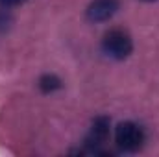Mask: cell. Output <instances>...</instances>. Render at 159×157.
Segmentation results:
<instances>
[{"instance_id":"obj_5","label":"cell","mask_w":159,"mask_h":157,"mask_svg":"<svg viewBox=\"0 0 159 157\" xmlns=\"http://www.w3.org/2000/svg\"><path fill=\"white\" fill-rule=\"evenodd\" d=\"M39 89L44 94H50L57 89H61V79L57 78L56 74H44L39 78Z\"/></svg>"},{"instance_id":"obj_8","label":"cell","mask_w":159,"mask_h":157,"mask_svg":"<svg viewBox=\"0 0 159 157\" xmlns=\"http://www.w3.org/2000/svg\"><path fill=\"white\" fill-rule=\"evenodd\" d=\"M143 2H156V0H143Z\"/></svg>"},{"instance_id":"obj_2","label":"cell","mask_w":159,"mask_h":157,"mask_svg":"<svg viewBox=\"0 0 159 157\" xmlns=\"http://www.w3.org/2000/svg\"><path fill=\"white\" fill-rule=\"evenodd\" d=\"M115 141H117V146L124 152H139L144 144V131L141 126L133 124V122H122L117 126V131H115Z\"/></svg>"},{"instance_id":"obj_6","label":"cell","mask_w":159,"mask_h":157,"mask_svg":"<svg viewBox=\"0 0 159 157\" xmlns=\"http://www.w3.org/2000/svg\"><path fill=\"white\" fill-rule=\"evenodd\" d=\"M11 24V17L7 13H0V34H4Z\"/></svg>"},{"instance_id":"obj_7","label":"cell","mask_w":159,"mask_h":157,"mask_svg":"<svg viewBox=\"0 0 159 157\" xmlns=\"http://www.w3.org/2000/svg\"><path fill=\"white\" fill-rule=\"evenodd\" d=\"M26 0H0V7H15V6H20L24 4Z\"/></svg>"},{"instance_id":"obj_4","label":"cell","mask_w":159,"mask_h":157,"mask_svg":"<svg viewBox=\"0 0 159 157\" xmlns=\"http://www.w3.org/2000/svg\"><path fill=\"white\" fill-rule=\"evenodd\" d=\"M109 137V118L107 117H96L93 120L89 137H87V144L89 146H98L104 144Z\"/></svg>"},{"instance_id":"obj_1","label":"cell","mask_w":159,"mask_h":157,"mask_svg":"<svg viewBox=\"0 0 159 157\" xmlns=\"http://www.w3.org/2000/svg\"><path fill=\"white\" fill-rule=\"evenodd\" d=\"M104 52L113 59H126L133 52V41L124 30H109L102 39Z\"/></svg>"},{"instance_id":"obj_3","label":"cell","mask_w":159,"mask_h":157,"mask_svg":"<svg viewBox=\"0 0 159 157\" xmlns=\"http://www.w3.org/2000/svg\"><path fill=\"white\" fill-rule=\"evenodd\" d=\"M120 7L119 0H93L89 6H87V19L91 22H104V20H109Z\"/></svg>"}]
</instances>
